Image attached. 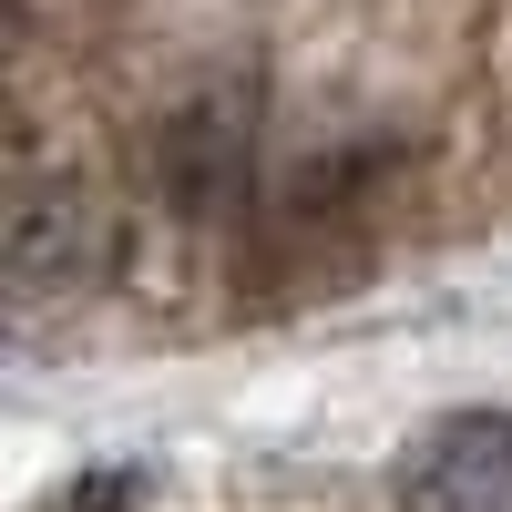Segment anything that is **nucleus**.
I'll use <instances>...</instances> for the list:
<instances>
[{
  "instance_id": "f03ea898",
  "label": "nucleus",
  "mask_w": 512,
  "mask_h": 512,
  "mask_svg": "<svg viewBox=\"0 0 512 512\" xmlns=\"http://www.w3.org/2000/svg\"><path fill=\"white\" fill-rule=\"evenodd\" d=\"M123 256L113 205L82 175H31L11 205V287L21 297H93Z\"/></svg>"
},
{
  "instance_id": "f257e3e1",
  "label": "nucleus",
  "mask_w": 512,
  "mask_h": 512,
  "mask_svg": "<svg viewBox=\"0 0 512 512\" xmlns=\"http://www.w3.org/2000/svg\"><path fill=\"white\" fill-rule=\"evenodd\" d=\"M144 185H154L164 216H185V226L236 216L246 185H256V103L236 93V82L175 103V113L144 134Z\"/></svg>"
},
{
  "instance_id": "7ed1b4c3",
  "label": "nucleus",
  "mask_w": 512,
  "mask_h": 512,
  "mask_svg": "<svg viewBox=\"0 0 512 512\" xmlns=\"http://www.w3.org/2000/svg\"><path fill=\"white\" fill-rule=\"evenodd\" d=\"M400 512H512V410H461L400 472Z\"/></svg>"
}]
</instances>
